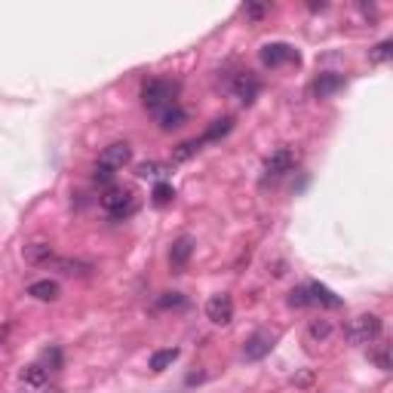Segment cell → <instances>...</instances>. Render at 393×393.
Segmentation results:
<instances>
[{
	"mask_svg": "<svg viewBox=\"0 0 393 393\" xmlns=\"http://www.w3.org/2000/svg\"><path fill=\"white\" fill-rule=\"evenodd\" d=\"M102 206L114 221L129 218L132 212L139 209V191H136V187H129V184H111L108 191H105V196H102Z\"/></svg>",
	"mask_w": 393,
	"mask_h": 393,
	"instance_id": "obj_1",
	"label": "cell"
},
{
	"mask_svg": "<svg viewBox=\"0 0 393 393\" xmlns=\"http://www.w3.org/2000/svg\"><path fill=\"white\" fill-rule=\"evenodd\" d=\"M175 95H178V83H172V80H148L145 89H141V102H145L148 111H166L175 105Z\"/></svg>",
	"mask_w": 393,
	"mask_h": 393,
	"instance_id": "obj_2",
	"label": "cell"
},
{
	"mask_svg": "<svg viewBox=\"0 0 393 393\" xmlns=\"http://www.w3.org/2000/svg\"><path fill=\"white\" fill-rule=\"evenodd\" d=\"M378 335H381V319L375 314H360L347 326V338H351L353 344H372Z\"/></svg>",
	"mask_w": 393,
	"mask_h": 393,
	"instance_id": "obj_3",
	"label": "cell"
},
{
	"mask_svg": "<svg viewBox=\"0 0 393 393\" xmlns=\"http://www.w3.org/2000/svg\"><path fill=\"white\" fill-rule=\"evenodd\" d=\"M206 317H209L216 326H228L230 319H234V298H230L228 292L212 295V298L206 301Z\"/></svg>",
	"mask_w": 393,
	"mask_h": 393,
	"instance_id": "obj_4",
	"label": "cell"
},
{
	"mask_svg": "<svg viewBox=\"0 0 393 393\" xmlns=\"http://www.w3.org/2000/svg\"><path fill=\"white\" fill-rule=\"evenodd\" d=\"M129 160H132V148L127 145V141H114V145H108V148L102 151V157H98V166L117 172V169H123Z\"/></svg>",
	"mask_w": 393,
	"mask_h": 393,
	"instance_id": "obj_5",
	"label": "cell"
},
{
	"mask_svg": "<svg viewBox=\"0 0 393 393\" xmlns=\"http://www.w3.org/2000/svg\"><path fill=\"white\" fill-rule=\"evenodd\" d=\"M262 61L267 68H280L286 61L298 65V52H295L289 43H267V47H262Z\"/></svg>",
	"mask_w": 393,
	"mask_h": 393,
	"instance_id": "obj_6",
	"label": "cell"
},
{
	"mask_svg": "<svg viewBox=\"0 0 393 393\" xmlns=\"http://www.w3.org/2000/svg\"><path fill=\"white\" fill-rule=\"evenodd\" d=\"M274 344H276V335H274V332H255V335L246 341V347H243V356H246L249 363H255V360H264V356L274 351Z\"/></svg>",
	"mask_w": 393,
	"mask_h": 393,
	"instance_id": "obj_7",
	"label": "cell"
},
{
	"mask_svg": "<svg viewBox=\"0 0 393 393\" xmlns=\"http://www.w3.org/2000/svg\"><path fill=\"white\" fill-rule=\"evenodd\" d=\"M230 89H234V95L240 98V102H255V95L262 93V83H258V77L252 74V71H240V74L234 77V83H230Z\"/></svg>",
	"mask_w": 393,
	"mask_h": 393,
	"instance_id": "obj_8",
	"label": "cell"
},
{
	"mask_svg": "<svg viewBox=\"0 0 393 393\" xmlns=\"http://www.w3.org/2000/svg\"><path fill=\"white\" fill-rule=\"evenodd\" d=\"M295 163H298V157H295V151H289V148H276L274 154L267 157L264 169H267V175L280 178V175H286V172H292V169H295Z\"/></svg>",
	"mask_w": 393,
	"mask_h": 393,
	"instance_id": "obj_9",
	"label": "cell"
},
{
	"mask_svg": "<svg viewBox=\"0 0 393 393\" xmlns=\"http://www.w3.org/2000/svg\"><path fill=\"white\" fill-rule=\"evenodd\" d=\"M52 267L61 276H89L95 271L93 262H83V258H52Z\"/></svg>",
	"mask_w": 393,
	"mask_h": 393,
	"instance_id": "obj_10",
	"label": "cell"
},
{
	"mask_svg": "<svg viewBox=\"0 0 393 393\" xmlns=\"http://www.w3.org/2000/svg\"><path fill=\"white\" fill-rule=\"evenodd\" d=\"M22 258L28 264H49L56 258V252H52V243H47V240H34V243L22 249Z\"/></svg>",
	"mask_w": 393,
	"mask_h": 393,
	"instance_id": "obj_11",
	"label": "cell"
},
{
	"mask_svg": "<svg viewBox=\"0 0 393 393\" xmlns=\"http://www.w3.org/2000/svg\"><path fill=\"white\" fill-rule=\"evenodd\" d=\"M338 89H344V77L335 74V71H326V74H319L314 80V95L317 98H329V95H335Z\"/></svg>",
	"mask_w": 393,
	"mask_h": 393,
	"instance_id": "obj_12",
	"label": "cell"
},
{
	"mask_svg": "<svg viewBox=\"0 0 393 393\" xmlns=\"http://www.w3.org/2000/svg\"><path fill=\"white\" fill-rule=\"evenodd\" d=\"M191 252H194V240L191 237H178L175 243H172V249H169V264H172V267H184L187 258H191Z\"/></svg>",
	"mask_w": 393,
	"mask_h": 393,
	"instance_id": "obj_13",
	"label": "cell"
},
{
	"mask_svg": "<svg viewBox=\"0 0 393 393\" xmlns=\"http://www.w3.org/2000/svg\"><path fill=\"white\" fill-rule=\"evenodd\" d=\"M28 295H31V298H37V301H56L61 295V289H59L56 280H37V283L28 286Z\"/></svg>",
	"mask_w": 393,
	"mask_h": 393,
	"instance_id": "obj_14",
	"label": "cell"
},
{
	"mask_svg": "<svg viewBox=\"0 0 393 393\" xmlns=\"http://www.w3.org/2000/svg\"><path fill=\"white\" fill-rule=\"evenodd\" d=\"M307 292H310V301L314 305H326V307H341V298L332 292V289H326L323 283H310L307 286Z\"/></svg>",
	"mask_w": 393,
	"mask_h": 393,
	"instance_id": "obj_15",
	"label": "cell"
},
{
	"mask_svg": "<svg viewBox=\"0 0 393 393\" xmlns=\"http://www.w3.org/2000/svg\"><path fill=\"white\" fill-rule=\"evenodd\" d=\"M19 378H22V384H28V387H40V384L49 378V369L43 363H31L19 372Z\"/></svg>",
	"mask_w": 393,
	"mask_h": 393,
	"instance_id": "obj_16",
	"label": "cell"
},
{
	"mask_svg": "<svg viewBox=\"0 0 393 393\" xmlns=\"http://www.w3.org/2000/svg\"><path fill=\"white\" fill-rule=\"evenodd\" d=\"M184 120H187V114L178 108V105H172V108H166V111H160V129H178V127H184Z\"/></svg>",
	"mask_w": 393,
	"mask_h": 393,
	"instance_id": "obj_17",
	"label": "cell"
},
{
	"mask_svg": "<svg viewBox=\"0 0 393 393\" xmlns=\"http://www.w3.org/2000/svg\"><path fill=\"white\" fill-rule=\"evenodd\" d=\"M230 129H234V120H230V117L212 120V127H209L206 132H203V139H200V141H218V139H225Z\"/></svg>",
	"mask_w": 393,
	"mask_h": 393,
	"instance_id": "obj_18",
	"label": "cell"
},
{
	"mask_svg": "<svg viewBox=\"0 0 393 393\" xmlns=\"http://www.w3.org/2000/svg\"><path fill=\"white\" fill-rule=\"evenodd\" d=\"M178 360V347H166V351H157L154 356H151V369L154 372H163V369H169Z\"/></svg>",
	"mask_w": 393,
	"mask_h": 393,
	"instance_id": "obj_19",
	"label": "cell"
},
{
	"mask_svg": "<svg viewBox=\"0 0 393 393\" xmlns=\"http://www.w3.org/2000/svg\"><path fill=\"white\" fill-rule=\"evenodd\" d=\"M203 148V141L200 139H191V141H182L175 151H172V163H184V160H191L196 151Z\"/></svg>",
	"mask_w": 393,
	"mask_h": 393,
	"instance_id": "obj_20",
	"label": "cell"
},
{
	"mask_svg": "<svg viewBox=\"0 0 393 393\" xmlns=\"http://www.w3.org/2000/svg\"><path fill=\"white\" fill-rule=\"evenodd\" d=\"M151 200H154V206H169V203L175 200V187L166 184V182H160L154 187V194H151Z\"/></svg>",
	"mask_w": 393,
	"mask_h": 393,
	"instance_id": "obj_21",
	"label": "cell"
},
{
	"mask_svg": "<svg viewBox=\"0 0 393 393\" xmlns=\"http://www.w3.org/2000/svg\"><path fill=\"white\" fill-rule=\"evenodd\" d=\"M136 175L139 178H160V175H166V166L163 163H154V160H145V163L136 166Z\"/></svg>",
	"mask_w": 393,
	"mask_h": 393,
	"instance_id": "obj_22",
	"label": "cell"
},
{
	"mask_svg": "<svg viewBox=\"0 0 393 393\" xmlns=\"http://www.w3.org/2000/svg\"><path fill=\"white\" fill-rule=\"evenodd\" d=\"M187 305V298H184V295L182 292H163V295H160V298H157V307H184Z\"/></svg>",
	"mask_w": 393,
	"mask_h": 393,
	"instance_id": "obj_23",
	"label": "cell"
},
{
	"mask_svg": "<svg viewBox=\"0 0 393 393\" xmlns=\"http://www.w3.org/2000/svg\"><path fill=\"white\" fill-rule=\"evenodd\" d=\"M289 305H292V307H307V305H314V301H310L307 286H298V289L289 292Z\"/></svg>",
	"mask_w": 393,
	"mask_h": 393,
	"instance_id": "obj_24",
	"label": "cell"
},
{
	"mask_svg": "<svg viewBox=\"0 0 393 393\" xmlns=\"http://www.w3.org/2000/svg\"><path fill=\"white\" fill-rule=\"evenodd\" d=\"M307 332H310V338H314V341H323V338H329V332H332V326H329L326 319H314Z\"/></svg>",
	"mask_w": 393,
	"mask_h": 393,
	"instance_id": "obj_25",
	"label": "cell"
},
{
	"mask_svg": "<svg viewBox=\"0 0 393 393\" xmlns=\"http://www.w3.org/2000/svg\"><path fill=\"white\" fill-rule=\"evenodd\" d=\"M369 56H372V61H387L393 56V40H381L378 47L369 52Z\"/></svg>",
	"mask_w": 393,
	"mask_h": 393,
	"instance_id": "obj_26",
	"label": "cell"
},
{
	"mask_svg": "<svg viewBox=\"0 0 393 393\" xmlns=\"http://www.w3.org/2000/svg\"><path fill=\"white\" fill-rule=\"evenodd\" d=\"M43 360H47V369H49V372H56L59 365H61V353L56 351V347H52V351L43 353Z\"/></svg>",
	"mask_w": 393,
	"mask_h": 393,
	"instance_id": "obj_27",
	"label": "cell"
},
{
	"mask_svg": "<svg viewBox=\"0 0 393 393\" xmlns=\"http://www.w3.org/2000/svg\"><path fill=\"white\" fill-rule=\"evenodd\" d=\"M264 13H271V6H267V4H249V6H246V16H249V19H262Z\"/></svg>",
	"mask_w": 393,
	"mask_h": 393,
	"instance_id": "obj_28",
	"label": "cell"
},
{
	"mask_svg": "<svg viewBox=\"0 0 393 393\" xmlns=\"http://www.w3.org/2000/svg\"><path fill=\"white\" fill-rule=\"evenodd\" d=\"M375 363H378V369H384V372H387V369H390V353H387V344H384V347H381V351H378V353H375Z\"/></svg>",
	"mask_w": 393,
	"mask_h": 393,
	"instance_id": "obj_29",
	"label": "cell"
},
{
	"mask_svg": "<svg viewBox=\"0 0 393 393\" xmlns=\"http://www.w3.org/2000/svg\"><path fill=\"white\" fill-rule=\"evenodd\" d=\"M111 175H114L111 169H105V166H98V163H95V172H93L95 182H111Z\"/></svg>",
	"mask_w": 393,
	"mask_h": 393,
	"instance_id": "obj_30",
	"label": "cell"
},
{
	"mask_svg": "<svg viewBox=\"0 0 393 393\" xmlns=\"http://www.w3.org/2000/svg\"><path fill=\"white\" fill-rule=\"evenodd\" d=\"M49 393H59V390H49Z\"/></svg>",
	"mask_w": 393,
	"mask_h": 393,
	"instance_id": "obj_31",
	"label": "cell"
}]
</instances>
